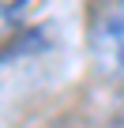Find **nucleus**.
I'll use <instances>...</instances> for the list:
<instances>
[{
    "instance_id": "1",
    "label": "nucleus",
    "mask_w": 124,
    "mask_h": 128,
    "mask_svg": "<svg viewBox=\"0 0 124 128\" xmlns=\"http://www.w3.org/2000/svg\"><path fill=\"white\" fill-rule=\"evenodd\" d=\"M90 56L105 79L124 76V0H109L90 23Z\"/></svg>"
}]
</instances>
